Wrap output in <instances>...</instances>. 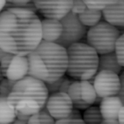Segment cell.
I'll return each instance as SVG.
<instances>
[{
  "label": "cell",
  "instance_id": "obj_1",
  "mask_svg": "<svg viewBox=\"0 0 124 124\" xmlns=\"http://www.w3.org/2000/svg\"><path fill=\"white\" fill-rule=\"evenodd\" d=\"M41 42V19L36 12L7 7L0 13V47L7 53L27 56Z\"/></svg>",
  "mask_w": 124,
  "mask_h": 124
},
{
  "label": "cell",
  "instance_id": "obj_2",
  "mask_svg": "<svg viewBox=\"0 0 124 124\" xmlns=\"http://www.w3.org/2000/svg\"><path fill=\"white\" fill-rule=\"evenodd\" d=\"M28 75L50 83L64 76L67 67L65 47L57 43L43 41L27 54Z\"/></svg>",
  "mask_w": 124,
  "mask_h": 124
},
{
  "label": "cell",
  "instance_id": "obj_3",
  "mask_svg": "<svg viewBox=\"0 0 124 124\" xmlns=\"http://www.w3.org/2000/svg\"><path fill=\"white\" fill-rule=\"evenodd\" d=\"M48 95L46 83L27 75L15 83L7 102L16 115L31 116L45 107Z\"/></svg>",
  "mask_w": 124,
  "mask_h": 124
},
{
  "label": "cell",
  "instance_id": "obj_4",
  "mask_svg": "<svg viewBox=\"0 0 124 124\" xmlns=\"http://www.w3.org/2000/svg\"><path fill=\"white\" fill-rule=\"evenodd\" d=\"M67 67L66 74L75 80H89L98 72L99 54L87 43H75L66 48Z\"/></svg>",
  "mask_w": 124,
  "mask_h": 124
},
{
  "label": "cell",
  "instance_id": "obj_5",
  "mask_svg": "<svg viewBox=\"0 0 124 124\" xmlns=\"http://www.w3.org/2000/svg\"><path fill=\"white\" fill-rule=\"evenodd\" d=\"M120 34L115 26L107 22H99L90 27L86 33V42L99 54L115 51V43Z\"/></svg>",
  "mask_w": 124,
  "mask_h": 124
},
{
  "label": "cell",
  "instance_id": "obj_6",
  "mask_svg": "<svg viewBox=\"0 0 124 124\" xmlns=\"http://www.w3.org/2000/svg\"><path fill=\"white\" fill-rule=\"evenodd\" d=\"M60 22L62 26V31L60 38L56 43L65 48L71 44L79 42L85 36L86 28L80 22L78 15L70 11L65 15Z\"/></svg>",
  "mask_w": 124,
  "mask_h": 124
},
{
  "label": "cell",
  "instance_id": "obj_7",
  "mask_svg": "<svg viewBox=\"0 0 124 124\" xmlns=\"http://www.w3.org/2000/svg\"><path fill=\"white\" fill-rule=\"evenodd\" d=\"M4 78L18 81L28 75V60L27 56L7 53L0 62Z\"/></svg>",
  "mask_w": 124,
  "mask_h": 124
},
{
  "label": "cell",
  "instance_id": "obj_8",
  "mask_svg": "<svg viewBox=\"0 0 124 124\" xmlns=\"http://www.w3.org/2000/svg\"><path fill=\"white\" fill-rule=\"evenodd\" d=\"M93 85L97 95L102 98L118 95L121 87L120 78L111 71L101 70L94 76Z\"/></svg>",
  "mask_w": 124,
  "mask_h": 124
},
{
  "label": "cell",
  "instance_id": "obj_9",
  "mask_svg": "<svg viewBox=\"0 0 124 124\" xmlns=\"http://www.w3.org/2000/svg\"><path fill=\"white\" fill-rule=\"evenodd\" d=\"M73 0H32L37 12L44 18L62 19L71 10Z\"/></svg>",
  "mask_w": 124,
  "mask_h": 124
},
{
  "label": "cell",
  "instance_id": "obj_10",
  "mask_svg": "<svg viewBox=\"0 0 124 124\" xmlns=\"http://www.w3.org/2000/svg\"><path fill=\"white\" fill-rule=\"evenodd\" d=\"M45 107L55 121L67 117L74 108L68 94L60 91L49 94Z\"/></svg>",
  "mask_w": 124,
  "mask_h": 124
},
{
  "label": "cell",
  "instance_id": "obj_11",
  "mask_svg": "<svg viewBox=\"0 0 124 124\" xmlns=\"http://www.w3.org/2000/svg\"><path fill=\"white\" fill-rule=\"evenodd\" d=\"M62 23L59 19L44 18L41 19L42 40L49 43H56L61 36Z\"/></svg>",
  "mask_w": 124,
  "mask_h": 124
},
{
  "label": "cell",
  "instance_id": "obj_12",
  "mask_svg": "<svg viewBox=\"0 0 124 124\" xmlns=\"http://www.w3.org/2000/svg\"><path fill=\"white\" fill-rule=\"evenodd\" d=\"M102 12L106 22L115 27H124V0H117Z\"/></svg>",
  "mask_w": 124,
  "mask_h": 124
},
{
  "label": "cell",
  "instance_id": "obj_13",
  "mask_svg": "<svg viewBox=\"0 0 124 124\" xmlns=\"http://www.w3.org/2000/svg\"><path fill=\"white\" fill-rule=\"evenodd\" d=\"M123 105L122 101L118 95L103 98L99 104V109L103 119H118V112Z\"/></svg>",
  "mask_w": 124,
  "mask_h": 124
},
{
  "label": "cell",
  "instance_id": "obj_14",
  "mask_svg": "<svg viewBox=\"0 0 124 124\" xmlns=\"http://www.w3.org/2000/svg\"><path fill=\"white\" fill-rule=\"evenodd\" d=\"M122 67L118 61L115 51L100 54L99 56L98 72L101 70H109L118 75L122 70Z\"/></svg>",
  "mask_w": 124,
  "mask_h": 124
},
{
  "label": "cell",
  "instance_id": "obj_15",
  "mask_svg": "<svg viewBox=\"0 0 124 124\" xmlns=\"http://www.w3.org/2000/svg\"><path fill=\"white\" fill-rule=\"evenodd\" d=\"M68 95L70 96L71 101H72L73 107L78 110H86L90 107V105L86 104L82 100L80 94V81L76 80L74 81L70 86L69 90L67 91Z\"/></svg>",
  "mask_w": 124,
  "mask_h": 124
},
{
  "label": "cell",
  "instance_id": "obj_16",
  "mask_svg": "<svg viewBox=\"0 0 124 124\" xmlns=\"http://www.w3.org/2000/svg\"><path fill=\"white\" fill-rule=\"evenodd\" d=\"M102 15V10L91 9L87 7L83 13L78 15V17L79 18L80 22L86 27H91L100 22Z\"/></svg>",
  "mask_w": 124,
  "mask_h": 124
},
{
  "label": "cell",
  "instance_id": "obj_17",
  "mask_svg": "<svg viewBox=\"0 0 124 124\" xmlns=\"http://www.w3.org/2000/svg\"><path fill=\"white\" fill-rule=\"evenodd\" d=\"M16 118L15 111L7 102V98L0 96V123L7 124L14 123Z\"/></svg>",
  "mask_w": 124,
  "mask_h": 124
},
{
  "label": "cell",
  "instance_id": "obj_18",
  "mask_svg": "<svg viewBox=\"0 0 124 124\" xmlns=\"http://www.w3.org/2000/svg\"><path fill=\"white\" fill-rule=\"evenodd\" d=\"M80 81V94L82 100L88 105L94 103L97 94L94 85L88 80H79Z\"/></svg>",
  "mask_w": 124,
  "mask_h": 124
},
{
  "label": "cell",
  "instance_id": "obj_19",
  "mask_svg": "<svg viewBox=\"0 0 124 124\" xmlns=\"http://www.w3.org/2000/svg\"><path fill=\"white\" fill-rule=\"evenodd\" d=\"M28 123H55L54 118L50 115L46 107H43L39 112L30 116Z\"/></svg>",
  "mask_w": 124,
  "mask_h": 124
},
{
  "label": "cell",
  "instance_id": "obj_20",
  "mask_svg": "<svg viewBox=\"0 0 124 124\" xmlns=\"http://www.w3.org/2000/svg\"><path fill=\"white\" fill-rule=\"evenodd\" d=\"M83 119L84 123H102L103 118L100 111L99 107H87L85 110Z\"/></svg>",
  "mask_w": 124,
  "mask_h": 124
},
{
  "label": "cell",
  "instance_id": "obj_21",
  "mask_svg": "<svg viewBox=\"0 0 124 124\" xmlns=\"http://www.w3.org/2000/svg\"><path fill=\"white\" fill-rule=\"evenodd\" d=\"M115 52L119 64L124 67V34L119 35L116 41Z\"/></svg>",
  "mask_w": 124,
  "mask_h": 124
},
{
  "label": "cell",
  "instance_id": "obj_22",
  "mask_svg": "<svg viewBox=\"0 0 124 124\" xmlns=\"http://www.w3.org/2000/svg\"><path fill=\"white\" fill-rule=\"evenodd\" d=\"M88 8L102 10L117 0H83Z\"/></svg>",
  "mask_w": 124,
  "mask_h": 124
},
{
  "label": "cell",
  "instance_id": "obj_23",
  "mask_svg": "<svg viewBox=\"0 0 124 124\" xmlns=\"http://www.w3.org/2000/svg\"><path fill=\"white\" fill-rule=\"evenodd\" d=\"M16 82L17 81H14L11 79H8L7 78H4L0 82V95L7 98V96L11 92Z\"/></svg>",
  "mask_w": 124,
  "mask_h": 124
},
{
  "label": "cell",
  "instance_id": "obj_24",
  "mask_svg": "<svg viewBox=\"0 0 124 124\" xmlns=\"http://www.w3.org/2000/svg\"><path fill=\"white\" fill-rule=\"evenodd\" d=\"M86 8H87V6L83 0H73L70 11L75 15H79Z\"/></svg>",
  "mask_w": 124,
  "mask_h": 124
},
{
  "label": "cell",
  "instance_id": "obj_25",
  "mask_svg": "<svg viewBox=\"0 0 124 124\" xmlns=\"http://www.w3.org/2000/svg\"><path fill=\"white\" fill-rule=\"evenodd\" d=\"M63 77H64V76H63ZM63 77L60 78L59 79H58V80H56V81L52 82V83H46L47 91H48L49 94L55 93V92L59 91V88H60V86H61L62 81V79H63Z\"/></svg>",
  "mask_w": 124,
  "mask_h": 124
},
{
  "label": "cell",
  "instance_id": "obj_26",
  "mask_svg": "<svg viewBox=\"0 0 124 124\" xmlns=\"http://www.w3.org/2000/svg\"><path fill=\"white\" fill-rule=\"evenodd\" d=\"M32 0H6V7H14L19 6V5L31 2Z\"/></svg>",
  "mask_w": 124,
  "mask_h": 124
},
{
  "label": "cell",
  "instance_id": "obj_27",
  "mask_svg": "<svg viewBox=\"0 0 124 124\" xmlns=\"http://www.w3.org/2000/svg\"><path fill=\"white\" fill-rule=\"evenodd\" d=\"M73 83V81L70 80L69 78L63 77L61 86H60V88H59V91L60 92H64V93H67L70 86L71 85V83Z\"/></svg>",
  "mask_w": 124,
  "mask_h": 124
},
{
  "label": "cell",
  "instance_id": "obj_28",
  "mask_svg": "<svg viewBox=\"0 0 124 124\" xmlns=\"http://www.w3.org/2000/svg\"><path fill=\"white\" fill-rule=\"evenodd\" d=\"M119 78H120L121 87H120V91L118 94V96L119 97V99H121V101H122L123 104L124 105V71L121 74Z\"/></svg>",
  "mask_w": 124,
  "mask_h": 124
},
{
  "label": "cell",
  "instance_id": "obj_29",
  "mask_svg": "<svg viewBox=\"0 0 124 124\" xmlns=\"http://www.w3.org/2000/svg\"><path fill=\"white\" fill-rule=\"evenodd\" d=\"M118 120L119 123H124V105H123V107H121L119 112H118Z\"/></svg>",
  "mask_w": 124,
  "mask_h": 124
},
{
  "label": "cell",
  "instance_id": "obj_30",
  "mask_svg": "<svg viewBox=\"0 0 124 124\" xmlns=\"http://www.w3.org/2000/svg\"><path fill=\"white\" fill-rule=\"evenodd\" d=\"M102 123H119L118 119H114V118H108V119H103Z\"/></svg>",
  "mask_w": 124,
  "mask_h": 124
},
{
  "label": "cell",
  "instance_id": "obj_31",
  "mask_svg": "<svg viewBox=\"0 0 124 124\" xmlns=\"http://www.w3.org/2000/svg\"><path fill=\"white\" fill-rule=\"evenodd\" d=\"M6 0H0V13H1L6 7Z\"/></svg>",
  "mask_w": 124,
  "mask_h": 124
},
{
  "label": "cell",
  "instance_id": "obj_32",
  "mask_svg": "<svg viewBox=\"0 0 124 124\" xmlns=\"http://www.w3.org/2000/svg\"><path fill=\"white\" fill-rule=\"evenodd\" d=\"M6 54H7V52L5 51L2 48H1V47H0V62L2 61V58H3L5 55H6Z\"/></svg>",
  "mask_w": 124,
  "mask_h": 124
},
{
  "label": "cell",
  "instance_id": "obj_33",
  "mask_svg": "<svg viewBox=\"0 0 124 124\" xmlns=\"http://www.w3.org/2000/svg\"><path fill=\"white\" fill-rule=\"evenodd\" d=\"M102 99H103V98H102V97H100L99 95H97L96 99H95V101H94V103L97 104V105H99L100 103H101Z\"/></svg>",
  "mask_w": 124,
  "mask_h": 124
},
{
  "label": "cell",
  "instance_id": "obj_34",
  "mask_svg": "<svg viewBox=\"0 0 124 124\" xmlns=\"http://www.w3.org/2000/svg\"><path fill=\"white\" fill-rule=\"evenodd\" d=\"M4 78V76L2 75V70H1V66H0V82H1L2 79Z\"/></svg>",
  "mask_w": 124,
  "mask_h": 124
}]
</instances>
